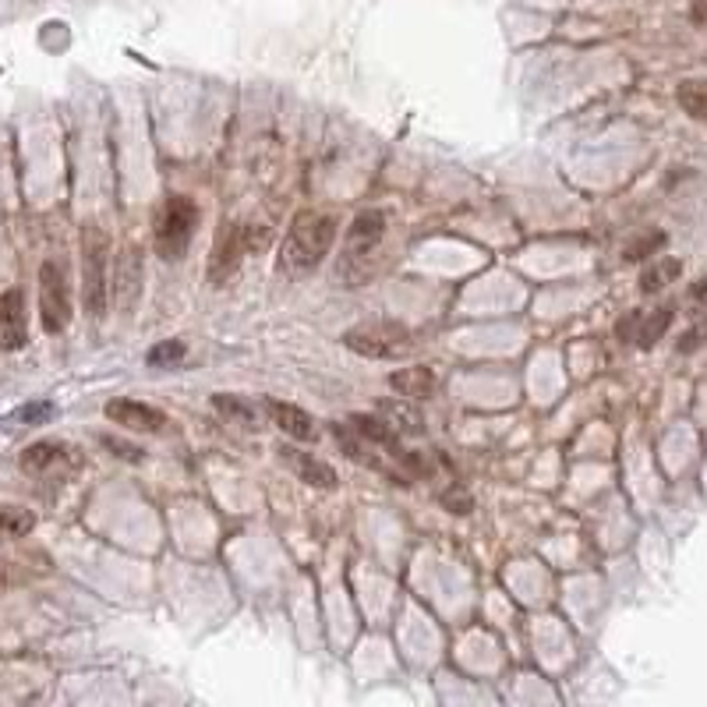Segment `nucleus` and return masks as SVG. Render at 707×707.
I'll list each match as a JSON object with an SVG mask.
<instances>
[{
    "label": "nucleus",
    "instance_id": "f3484780",
    "mask_svg": "<svg viewBox=\"0 0 707 707\" xmlns=\"http://www.w3.org/2000/svg\"><path fill=\"white\" fill-rule=\"evenodd\" d=\"M33 528H36V517L25 506L0 503V537H25Z\"/></svg>",
    "mask_w": 707,
    "mask_h": 707
},
{
    "label": "nucleus",
    "instance_id": "b1692460",
    "mask_svg": "<svg viewBox=\"0 0 707 707\" xmlns=\"http://www.w3.org/2000/svg\"><path fill=\"white\" fill-rule=\"evenodd\" d=\"M103 446H107V449H113V452H117V457H124V460H135V463L141 460V449H138V446L117 443V438H110V435L103 438Z\"/></svg>",
    "mask_w": 707,
    "mask_h": 707
},
{
    "label": "nucleus",
    "instance_id": "39448f33",
    "mask_svg": "<svg viewBox=\"0 0 707 707\" xmlns=\"http://www.w3.org/2000/svg\"><path fill=\"white\" fill-rule=\"evenodd\" d=\"M39 322L47 333H64L71 322V290L57 262H42L39 269Z\"/></svg>",
    "mask_w": 707,
    "mask_h": 707
},
{
    "label": "nucleus",
    "instance_id": "423d86ee",
    "mask_svg": "<svg viewBox=\"0 0 707 707\" xmlns=\"http://www.w3.org/2000/svg\"><path fill=\"white\" fill-rule=\"evenodd\" d=\"M672 315H675L672 305H661V308H650V311H630L627 319H619V336L633 347L650 350L665 333H669Z\"/></svg>",
    "mask_w": 707,
    "mask_h": 707
},
{
    "label": "nucleus",
    "instance_id": "412c9836",
    "mask_svg": "<svg viewBox=\"0 0 707 707\" xmlns=\"http://www.w3.org/2000/svg\"><path fill=\"white\" fill-rule=\"evenodd\" d=\"M184 358V344L181 339H160L149 354H146V361L149 368H170V364H177Z\"/></svg>",
    "mask_w": 707,
    "mask_h": 707
},
{
    "label": "nucleus",
    "instance_id": "f8f14e48",
    "mask_svg": "<svg viewBox=\"0 0 707 707\" xmlns=\"http://www.w3.org/2000/svg\"><path fill=\"white\" fill-rule=\"evenodd\" d=\"M262 407H265L269 421H273L283 435L297 438V443H311V438L319 435V432H315V421H311L308 410L294 407V404H283V400H265Z\"/></svg>",
    "mask_w": 707,
    "mask_h": 707
},
{
    "label": "nucleus",
    "instance_id": "0eeeda50",
    "mask_svg": "<svg viewBox=\"0 0 707 707\" xmlns=\"http://www.w3.org/2000/svg\"><path fill=\"white\" fill-rule=\"evenodd\" d=\"M245 255H251V245H248V226H226L223 237L216 240V251H212V262H209V280L212 287H223L226 280L237 273V265Z\"/></svg>",
    "mask_w": 707,
    "mask_h": 707
},
{
    "label": "nucleus",
    "instance_id": "2eb2a0df",
    "mask_svg": "<svg viewBox=\"0 0 707 707\" xmlns=\"http://www.w3.org/2000/svg\"><path fill=\"white\" fill-rule=\"evenodd\" d=\"M675 99H679V107H683L693 121H704V124H707V78H686V82H679Z\"/></svg>",
    "mask_w": 707,
    "mask_h": 707
},
{
    "label": "nucleus",
    "instance_id": "7ed1b4c3",
    "mask_svg": "<svg viewBox=\"0 0 707 707\" xmlns=\"http://www.w3.org/2000/svg\"><path fill=\"white\" fill-rule=\"evenodd\" d=\"M195 226H198V206L184 195H170L160 209V216H156V231H152L156 251H160L166 262L181 259L191 245Z\"/></svg>",
    "mask_w": 707,
    "mask_h": 707
},
{
    "label": "nucleus",
    "instance_id": "a878e982",
    "mask_svg": "<svg viewBox=\"0 0 707 707\" xmlns=\"http://www.w3.org/2000/svg\"><path fill=\"white\" fill-rule=\"evenodd\" d=\"M690 297H693V301H707V276H704V280L697 283V287L690 290Z\"/></svg>",
    "mask_w": 707,
    "mask_h": 707
},
{
    "label": "nucleus",
    "instance_id": "aec40b11",
    "mask_svg": "<svg viewBox=\"0 0 707 707\" xmlns=\"http://www.w3.org/2000/svg\"><path fill=\"white\" fill-rule=\"evenodd\" d=\"M382 410H386V421L393 424L396 432H414V435L421 432V414H418V410H410L404 404H393V400L382 407Z\"/></svg>",
    "mask_w": 707,
    "mask_h": 707
},
{
    "label": "nucleus",
    "instance_id": "a211bd4d",
    "mask_svg": "<svg viewBox=\"0 0 707 707\" xmlns=\"http://www.w3.org/2000/svg\"><path fill=\"white\" fill-rule=\"evenodd\" d=\"M212 407H216L220 414H223V418H231V421H240V424H251V421H255V407L240 400V396L216 393V396H212Z\"/></svg>",
    "mask_w": 707,
    "mask_h": 707
},
{
    "label": "nucleus",
    "instance_id": "393cba45",
    "mask_svg": "<svg viewBox=\"0 0 707 707\" xmlns=\"http://www.w3.org/2000/svg\"><path fill=\"white\" fill-rule=\"evenodd\" d=\"M690 22H693V25H707V0H693Z\"/></svg>",
    "mask_w": 707,
    "mask_h": 707
},
{
    "label": "nucleus",
    "instance_id": "f257e3e1",
    "mask_svg": "<svg viewBox=\"0 0 707 707\" xmlns=\"http://www.w3.org/2000/svg\"><path fill=\"white\" fill-rule=\"evenodd\" d=\"M333 240H336V220L330 212H301L280 248V273L287 276L311 273L330 255Z\"/></svg>",
    "mask_w": 707,
    "mask_h": 707
},
{
    "label": "nucleus",
    "instance_id": "ddd939ff",
    "mask_svg": "<svg viewBox=\"0 0 707 707\" xmlns=\"http://www.w3.org/2000/svg\"><path fill=\"white\" fill-rule=\"evenodd\" d=\"M283 460H287L290 471L308 481V485L315 488H336V471L330 463H322L319 457H311V452H301V449H283Z\"/></svg>",
    "mask_w": 707,
    "mask_h": 707
},
{
    "label": "nucleus",
    "instance_id": "dca6fc26",
    "mask_svg": "<svg viewBox=\"0 0 707 707\" xmlns=\"http://www.w3.org/2000/svg\"><path fill=\"white\" fill-rule=\"evenodd\" d=\"M679 273H683V262L665 255V259H658L655 265H647L641 273V290L644 294H658L661 287H669L672 280H679Z\"/></svg>",
    "mask_w": 707,
    "mask_h": 707
},
{
    "label": "nucleus",
    "instance_id": "20e7f679",
    "mask_svg": "<svg viewBox=\"0 0 707 707\" xmlns=\"http://www.w3.org/2000/svg\"><path fill=\"white\" fill-rule=\"evenodd\" d=\"M82 301L92 319L107 311V234L89 226L82 237Z\"/></svg>",
    "mask_w": 707,
    "mask_h": 707
},
{
    "label": "nucleus",
    "instance_id": "9b49d317",
    "mask_svg": "<svg viewBox=\"0 0 707 707\" xmlns=\"http://www.w3.org/2000/svg\"><path fill=\"white\" fill-rule=\"evenodd\" d=\"M107 418L113 424H121L127 432H160L166 424L163 410H156L149 404H138V400H110L107 404Z\"/></svg>",
    "mask_w": 707,
    "mask_h": 707
},
{
    "label": "nucleus",
    "instance_id": "4468645a",
    "mask_svg": "<svg viewBox=\"0 0 707 707\" xmlns=\"http://www.w3.org/2000/svg\"><path fill=\"white\" fill-rule=\"evenodd\" d=\"M389 386L407 396V400H424V396H432L438 389V379L432 368H400V372L389 375Z\"/></svg>",
    "mask_w": 707,
    "mask_h": 707
},
{
    "label": "nucleus",
    "instance_id": "4be33fe9",
    "mask_svg": "<svg viewBox=\"0 0 707 707\" xmlns=\"http://www.w3.org/2000/svg\"><path fill=\"white\" fill-rule=\"evenodd\" d=\"M438 499H443V506L449 509V513H471V495L460 492V485H452L449 492L438 495Z\"/></svg>",
    "mask_w": 707,
    "mask_h": 707
},
{
    "label": "nucleus",
    "instance_id": "6e6552de",
    "mask_svg": "<svg viewBox=\"0 0 707 707\" xmlns=\"http://www.w3.org/2000/svg\"><path fill=\"white\" fill-rule=\"evenodd\" d=\"M382 237H386V212H379V209L358 212L350 223V231H347V259L361 262V259H368V255H375Z\"/></svg>",
    "mask_w": 707,
    "mask_h": 707
},
{
    "label": "nucleus",
    "instance_id": "1a4fd4ad",
    "mask_svg": "<svg viewBox=\"0 0 707 707\" xmlns=\"http://www.w3.org/2000/svg\"><path fill=\"white\" fill-rule=\"evenodd\" d=\"M22 471L33 477H61L67 474L71 449L64 443H33L22 452Z\"/></svg>",
    "mask_w": 707,
    "mask_h": 707
},
{
    "label": "nucleus",
    "instance_id": "9d476101",
    "mask_svg": "<svg viewBox=\"0 0 707 707\" xmlns=\"http://www.w3.org/2000/svg\"><path fill=\"white\" fill-rule=\"evenodd\" d=\"M28 344L25 301L18 290L0 294V350H22Z\"/></svg>",
    "mask_w": 707,
    "mask_h": 707
},
{
    "label": "nucleus",
    "instance_id": "5701e85b",
    "mask_svg": "<svg viewBox=\"0 0 707 707\" xmlns=\"http://www.w3.org/2000/svg\"><path fill=\"white\" fill-rule=\"evenodd\" d=\"M50 414H53V404H28V407L18 410V421H25V424H39V421H47Z\"/></svg>",
    "mask_w": 707,
    "mask_h": 707
},
{
    "label": "nucleus",
    "instance_id": "f03ea898",
    "mask_svg": "<svg viewBox=\"0 0 707 707\" xmlns=\"http://www.w3.org/2000/svg\"><path fill=\"white\" fill-rule=\"evenodd\" d=\"M344 344H347V350L361 354V358L396 361V358H404V354H410L414 336H410L404 322L375 319V322H361V325H354V330H347Z\"/></svg>",
    "mask_w": 707,
    "mask_h": 707
},
{
    "label": "nucleus",
    "instance_id": "6ab92c4d",
    "mask_svg": "<svg viewBox=\"0 0 707 707\" xmlns=\"http://www.w3.org/2000/svg\"><path fill=\"white\" fill-rule=\"evenodd\" d=\"M665 237L661 231H650V234H644V237H636V240H630L627 245V251H622V259L627 262H641V259H650V255H658L661 248H665Z\"/></svg>",
    "mask_w": 707,
    "mask_h": 707
}]
</instances>
